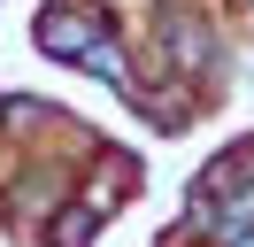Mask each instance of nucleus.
<instances>
[{
  "label": "nucleus",
  "instance_id": "nucleus-1",
  "mask_svg": "<svg viewBox=\"0 0 254 247\" xmlns=\"http://www.w3.org/2000/svg\"><path fill=\"white\" fill-rule=\"evenodd\" d=\"M231 240H239V247H254V232H231Z\"/></svg>",
  "mask_w": 254,
  "mask_h": 247
}]
</instances>
